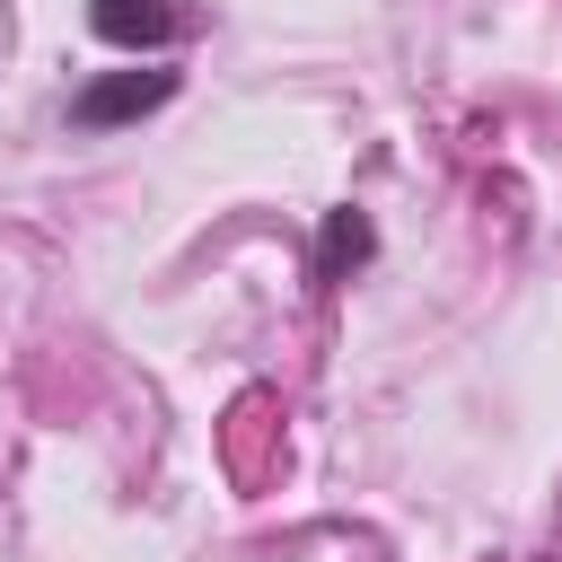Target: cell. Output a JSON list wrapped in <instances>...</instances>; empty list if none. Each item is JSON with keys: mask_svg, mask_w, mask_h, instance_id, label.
<instances>
[{"mask_svg": "<svg viewBox=\"0 0 562 562\" xmlns=\"http://www.w3.org/2000/svg\"><path fill=\"white\" fill-rule=\"evenodd\" d=\"M176 97V70H105V79H88L79 97H70V123H88V132H105V123H132V114H158Z\"/></svg>", "mask_w": 562, "mask_h": 562, "instance_id": "1", "label": "cell"}, {"mask_svg": "<svg viewBox=\"0 0 562 562\" xmlns=\"http://www.w3.org/2000/svg\"><path fill=\"white\" fill-rule=\"evenodd\" d=\"M88 26H97V44H114V53H158V44L176 35V9H167V0H88Z\"/></svg>", "mask_w": 562, "mask_h": 562, "instance_id": "2", "label": "cell"}, {"mask_svg": "<svg viewBox=\"0 0 562 562\" xmlns=\"http://www.w3.org/2000/svg\"><path fill=\"white\" fill-rule=\"evenodd\" d=\"M378 237H369V220L360 211H325V237H316V263H325V281H342L360 255H369Z\"/></svg>", "mask_w": 562, "mask_h": 562, "instance_id": "3", "label": "cell"}]
</instances>
